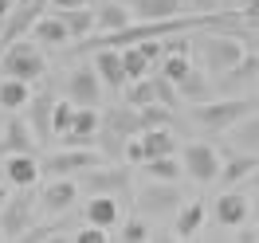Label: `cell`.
<instances>
[{
  "instance_id": "1",
  "label": "cell",
  "mask_w": 259,
  "mask_h": 243,
  "mask_svg": "<svg viewBox=\"0 0 259 243\" xmlns=\"http://www.w3.org/2000/svg\"><path fill=\"white\" fill-rule=\"evenodd\" d=\"M0 75H12V79H24V82H39L48 75L44 47L35 39H12L8 51L0 55Z\"/></svg>"
},
{
  "instance_id": "2",
  "label": "cell",
  "mask_w": 259,
  "mask_h": 243,
  "mask_svg": "<svg viewBox=\"0 0 259 243\" xmlns=\"http://www.w3.org/2000/svg\"><path fill=\"white\" fill-rule=\"evenodd\" d=\"M255 110L247 98H208V102H196L189 118H193L196 126H204V130H232L236 122H243L247 114Z\"/></svg>"
},
{
  "instance_id": "3",
  "label": "cell",
  "mask_w": 259,
  "mask_h": 243,
  "mask_svg": "<svg viewBox=\"0 0 259 243\" xmlns=\"http://www.w3.org/2000/svg\"><path fill=\"white\" fill-rule=\"evenodd\" d=\"M200 51H204V71H208V75H224V71H232V67L247 55L240 35H224V32L204 35V39H200Z\"/></svg>"
},
{
  "instance_id": "4",
  "label": "cell",
  "mask_w": 259,
  "mask_h": 243,
  "mask_svg": "<svg viewBox=\"0 0 259 243\" xmlns=\"http://www.w3.org/2000/svg\"><path fill=\"white\" fill-rule=\"evenodd\" d=\"M95 165H102V153H98L95 145H87V149L59 145V153L39 157L44 177H75V173H87V169H95Z\"/></svg>"
},
{
  "instance_id": "5",
  "label": "cell",
  "mask_w": 259,
  "mask_h": 243,
  "mask_svg": "<svg viewBox=\"0 0 259 243\" xmlns=\"http://www.w3.org/2000/svg\"><path fill=\"white\" fill-rule=\"evenodd\" d=\"M181 165H185V177H193L196 184H212V180L220 177V153H216V145H208V141H189L185 145V153H181Z\"/></svg>"
},
{
  "instance_id": "6",
  "label": "cell",
  "mask_w": 259,
  "mask_h": 243,
  "mask_svg": "<svg viewBox=\"0 0 259 243\" xmlns=\"http://www.w3.org/2000/svg\"><path fill=\"white\" fill-rule=\"evenodd\" d=\"M102 79H98L95 63H79L71 67V75H67V98L75 102V106H102Z\"/></svg>"
},
{
  "instance_id": "7",
  "label": "cell",
  "mask_w": 259,
  "mask_h": 243,
  "mask_svg": "<svg viewBox=\"0 0 259 243\" xmlns=\"http://www.w3.org/2000/svg\"><path fill=\"white\" fill-rule=\"evenodd\" d=\"M138 204L146 216H173V212L185 204L177 192V184H169V180H149L138 188Z\"/></svg>"
},
{
  "instance_id": "8",
  "label": "cell",
  "mask_w": 259,
  "mask_h": 243,
  "mask_svg": "<svg viewBox=\"0 0 259 243\" xmlns=\"http://www.w3.org/2000/svg\"><path fill=\"white\" fill-rule=\"evenodd\" d=\"M0 173H4V180H8L12 188H20V192H28V188H35V184L44 180V169H39V157H35V153H4Z\"/></svg>"
},
{
  "instance_id": "9",
  "label": "cell",
  "mask_w": 259,
  "mask_h": 243,
  "mask_svg": "<svg viewBox=\"0 0 259 243\" xmlns=\"http://www.w3.org/2000/svg\"><path fill=\"white\" fill-rule=\"evenodd\" d=\"M4 153H35V130H32V122L24 118V110L16 114H4Z\"/></svg>"
},
{
  "instance_id": "10",
  "label": "cell",
  "mask_w": 259,
  "mask_h": 243,
  "mask_svg": "<svg viewBox=\"0 0 259 243\" xmlns=\"http://www.w3.org/2000/svg\"><path fill=\"white\" fill-rule=\"evenodd\" d=\"M82 220H87V224L106 227V231H114V227L122 224V200L110 196V192H91V200L82 204Z\"/></svg>"
},
{
  "instance_id": "11",
  "label": "cell",
  "mask_w": 259,
  "mask_h": 243,
  "mask_svg": "<svg viewBox=\"0 0 259 243\" xmlns=\"http://www.w3.org/2000/svg\"><path fill=\"white\" fill-rule=\"evenodd\" d=\"M247 220H251V200L243 192H236V188H224L220 200H216V224L236 231V227H243Z\"/></svg>"
},
{
  "instance_id": "12",
  "label": "cell",
  "mask_w": 259,
  "mask_h": 243,
  "mask_svg": "<svg viewBox=\"0 0 259 243\" xmlns=\"http://www.w3.org/2000/svg\"><path fill=\"white\" fill-rule=\"evenodd\" d=\"M95 20H98V35L126 32L130 24H134V8H130V0H98Z\"/></svg>"
},
{
  "instance_id": "13",
  "label": "cell",
  "mask_w": 259,
  "mask_h": 243,
  "mask_svg": "<svg viewBox=\"0 0 259 243\" xmlns=\"http://www.w3.org/2000/svg\"><path fill=\"white\" fill-rule=\"evenodd\" d=\"M39 200H44V208H48V212H71L75 204H79V180H71V177H51L48 184H44Z\"/></svg>"
},
{
  "instance_id": "14",
  "label": "cell",
  "mask_w": 259,
  "mask_h": 243,
  "mask_svg": "<svg viewBox=\"0 0 259 243\" xmlns=\"http://www.w3.org/2000/svg\"><path fill=\"white\" fill-rule=\"evenodd\" d=\"M32 39L39 43V47H63V43H71V32H67V24L59 12H44V16H35L32 24Z\"/></svg>"
},
{
  "instance_id": "15",
  "label": "cell",
  "mask_w": 259,
  "mask_h": 243,
  "mask_svg": "<svg viewBox=\"0 0 259 243\" xmlns=\"http://www.w3.org/2000/svg\"><path fill=\"white\" fill-rule=\"evenodd\" d=\"M91 63H95V71H98V79H102L106 90H122V86L130 82L126 79V67H122V51H118V47H102Z\"/></svg>"
},
{
  "instance_id": "16",
  "label": "cell",
  "mask_w": 259,
  "mask_h": 243,
  "mask_svg": "<svg viewBox=\"0 0 259 243\" xmlns=\"http://www.w3.org/2000/svg\"><path fill=\"white\" fill-rule=\"evenodd\" d=\"M204 200H189V204H181L177 208V220H173V239H193L200 235V227H204Z\"/></svg>"
},
{
  "instance_id": "17",
  "label": "cell",
  "mask_w": 259,
  "mask_h": 243,
  "mask_svg": "<svg viewBox=\"0 0 259 243\" xmlns=\"http://www.w3.org/2000/svg\"><path fill=\"white\" fill-rule=\"evenodd\" d=\"M28 102H32V82L0 75V110L16 114V110H28Z\"/></svg>"
},
{
  "instance_id": "18",
  "label": "cell",
  "mask_w": 259,
  "mask_h": 243,
  "mask_svg": "<svg viewBox=\"0 0 259 243\" xmlns=\"http://www.w3.org/2000/svg\"><path fill=\"white\" fill-rule=\"evenodd\" d=\"M51 106H55V94H48V90H32L28 122H32L35 137H44V141H51Z\"/></svg>"
},
{
  "instance_id": "19",
  "label": "cell",
  "mask_w": 259,
  "mask_h": 243,
  "mask_svg": "<svg viewBox=\"0 0 259 243\" xmlns=\"http://www.w3.org/2000/svg\"><path fill=\"white\" fill-rule=\"evenodd\" d=\"M259 169V157L255 153H240V157H228L224 165H220V184L224 188H236V184H243V180H251V173Z\"/></svg>"
},
{
  "instance_id": "20",
  "label": "cell",
  "mask_w": 259,
  "mask_h": 243,
  "mask_svg": "<svg viewBox=\"0 0 259 243\" xmlns=\"http://www.w3.org/2000/svg\"><path fill=\"white\" fill-rule=\"evenodd\" d=\"M138 137H142V145H146V161L149 157L177 153V133H173V126H146Z\"/></svg>"
},
{
  "instance_id": "21",
  "label": "cell",
  "mask_w": 259,
  "mask_h": 243,
  "mask_svg": "<svg viewBox=\"0 0 259 243\" xmlns=\"http://www.w3.org/2000/svg\"><path fill=\"white\" fill-rule=\"evenodd\" d=\"M177 86V94H181V102H208V98H216V86H212V79H204V71H189L181 82H173Z\"/></svg>"
},
{
  "instance_id": "22",
  "label": "cell",
  "mask_w": 259,
  "mask_h": 243,
  "mask_svg": "<svg viewBox=\"0 0 259 243\" xmlns=\"http://www.w3.org/2000/svg\"><path fill=\"white\" fill-rule=\"evenodd\" d=\"M134 8V20L138 24H149V20H169L185 8V0H130Z\"/></svg>"
},
{
  "instance_id": "23",
  "label": "cell",
  "mask_w": 259,
  "mask_h": 243,
  "mask_svg": "<svg viewBox=\"0 0 259 243\" xmlns=\"http://www.w3.org/2000/svg\"><path fill=\"white\" fill-rule=\"evenodd\" d=\"M130 169H102L98 173V165L95 169H87L82 173V184L91 188V192H114V188H130V177H126Z\"/></svg>"
},
{
  "instance_id": "24",
  "label": "cell",
  "mask_w": 259,
  "mask_h": 243,
  "mask_svg": "<svg viewBox=\"0 0 259 243\" xmlns=\"http://www.w3.org/2000/svg\"><path fill=\"white\" fill-rule=\"evenodd\" d=\"M142 169H146V177H149V180H169V184H177V180L185 177V165H181L177 153H165V157H149Z\"/></svg>"
},
{
  "instance_id": "25",
  "label": "cell",
  "mask_w": 259,
  "mask_h": 243,
  "mask_svg": "<svg viewBox=\"0 0 259 243\" xmlns=\"http://www.w3.org/2000/svg\"><path fill=\"white\" fill-rule=\"evenodd\" d=\"M67 24V32H71V39H87V35L98 32V20H95V8L87 4V8H71V12H59Z\"/></svg>"
},
{
  "instance_id": "26",
  "label": "cell",
  "mask_w": 259,
  "mask_h": 243,
  "mask_svg": "<svg viewBox=\"0 0 259 243\" xmlns=\"http://www.w3.org/2000/svg\"><path fill=\"white\" fill-rule=\"evenodd\" d=\"M126 106H134V110H142V106H149V102H157V79H130L126 86Z\"/></svg>"
},
{
  "instance_id": "27",
  "label": "cell",
  "mask_w": 259,
  "mask_h": 243,
  "mask_svg": "<svg viewBox=\"0 0 259 243\" xmlns=\"http://www.w3.org/2000/svg\"><path fill=\"white\" fill-rule=\"evenodd\" d=\"M122 67H126V79H146L153 71V59L138 43H130V47H122Z\"/></svg>"
},
{
  "instance_id": "28",
  "label": "cell",
  "mask_w": 259,
  "mask_h": 243,
  "mask_svg": "<svg viewBox=\"0 0 259 243\" xmlns=\"http://www.w3.org/2000/svg\"><path fill=\"white\" fill-rule=\"evenodd\" d=\"M71 122H75V102L71 98H55V106H51V141L71 130Z\"/></svg>"
},
{
  "instance_id": "29",
  "label": "cell",
  "mask_w": 259,
  "mask_h": 243,
  "mask_svg": "<svg viewBox=\"0 0 259 243\" xmlns=\"http://www.w3.org/2000/svg\"><path fill=\"white\" fill-rule=\"evenodd\" d=\"M118 239H126V243H146V239H153V231H149L146 220H126Z\"/></svg>"
},
{
  "instance_id": "30",
  "label": "cell",
  "mask_w": 259,
  "mask_h": 243,
  "mask_svg": "<svg viewBox=\"0 0 259 243\" xmlns=\"http://www.w3.org/2000/svg\"><path fill=\"white\" fill-rule=\"evenodd\" d=\"M122 157H126V165H146V145H142V137H138V133H130V137H126Z\"/></svg>"
},
{
  "instance_id": "31",
  "label": "cell",
  "mask_w": 259,
  "mask_h": 243,
  "mask_svg": "<svg viewBox=\"0 0 259 243\" xmlns=\"http://www.w3.org/2000/svg\"><path fill=\"white\" fill-rule=\"evenodd\" d=\"M71 239H75V243H106V239H110V231H106V227H98V224H82Z\"/></svg>"
},
{
  "instance_id": "32",
  "label": "cell",
  "mask_w": 259,
  "mask_h": 243,
  "mask_svg": "<svg viewBox=\"0 0 259 243\" xmlns=\"http://www.w3.org/2000/svg\"><path fill=\"white\" fill-rule=\"evenodd\" d=\"M91 0H48L51 12H71V8H87Z\"/></svg>"
},
{
  "instance_id": "33",
  "label": "cell",
  "mask_w": 259,
  "mask_h": 243,
  "mask_svg": "<svg viewBox=\"0 0 259 243\" xmlns=\"http://www.w3.org/2000/svg\"><path fill=\"white\" fill-rule=\"evenodd\" d=\"M193 12H200V16H208V12H216L220 8V0H185Z\"/></svg>"
},
{
  "instance_id": "34",
  "label": "cell",
  "mask_w": 259,
  "mask_h": 243,
  "mask_svg": "<svg viewBox=\"0 0 259 243\" xmlns=\"http://www.w3.org/2000/svg\"><path fill=\"white\" fill-rule=\"evenodd\" d=\"M232 130L240 133V137H247V141H251V137H255V145H259V122H247V126H240V122H236V126H232Z\"/></svg>"
},
{
  "instance_id": "35",
  "label": "cell",
  "mask_w": 259,
  "mask_h": 243,
  "mask_svg": "<svg viewBox=\"0 0 259 243\" xmlns=\"http://www.w3.org/2000/svg\"><path fill=\"white\" fill-rule=\"evenodd\" d=\"M12 8H16V0H0V20L12 16Z\"/></svg>"
},
{
  "instance_id": "36",
  "label": "cell",
  "mask_w": 259,
  "mask_h": 243,
  "mask_svg": "<svg viewBox=\"0 0 259 243\" xmlns=\"http://www.w3.org/2000/svg\"><path fill=\"white\" fill-rule=\"evenodd\" d=\"M8 188H12V184H8V180H4V173H0V204H8Z\"/></svg>"
},
{
  "instance_id": "37",
  "label": "cell",
  "mask_w": 259,
  "mask_h": 243,
  "mask_svg": "<svg viewBox=\"0 0 259 243\" xmlns=\"http://www.w3.org/2000/svg\"><path fill=\"white\" fill-rule=\"evenodd\" d=\"M251 188H255V192H259V169H255V173H251Z\"/></svg>"
},
{
  "instance_id": "38",
  "label": "cell",
  "mask_w": 259,
  "mask_h": 243,
  "mask_svg": "<svg viewBox=\"0 0 259 243\" xmlns=\"http://www.w3.org/2000/svg\"><path fill=\"white\" fill-rule=\"evenodd\" d=\"M0 133H4V110H0Z\"/></svg>"
},
{
  "instance_id": "39",
  "label": "cell",
  "mask_w": 259,
  "mask_h": 243,
  "mask_svg": "<svg viewBox=\"0 0 259 243\" xmlns=\"http://www.w3.org/2000/svg\"><path fill=\"white\" fill-rule=\"evenodd\" d=\"M255 235H259V224H255Z\"/></svg>"
}]
</instances>
